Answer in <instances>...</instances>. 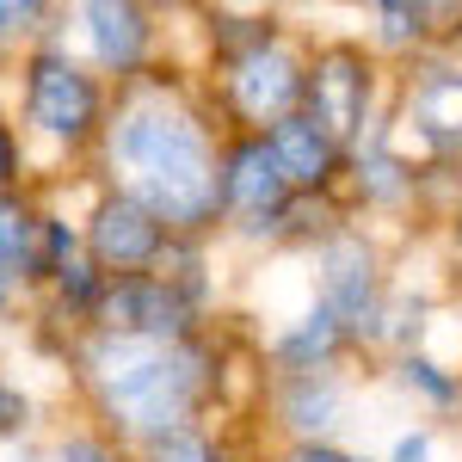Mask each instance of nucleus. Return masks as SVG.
I'll use <instances>...</instances> for the list:
<instances>
[{"mask_svg": "<svg viewBox=\"0 0 462 462\" xmlns=\"http://www.w3.org/2000/svg\"><path fill=\"white\" fill-rule=\"evenodd\" d=\"M136 462H235V450H228V438H222V431L185 426V431H167V438L143 444Z\"/></svg>", "mask_w": 462, "mask_h": 462, "instance_id": "obj_20", "label": "nucleus"}, {"mask_svg": "<svg viewBox=\"0 0 462 462\" xmlns=\"http://www.w3.org/2000/svg\"><path fill=\"white\" fill-rule=\"evenodd\" d=\"M87 333H130V339H204L210 333V302H198L191 290L167 284V278H117L99 296V315Z\"/></svg>", "mask_w": 462, "mask_h": 462, "instance_id": "obj_10", "label": "nucleus"}, {"mask_svg": "<svg viewBox=\"0 0 462 462\" xmlns=\"http://www.w3.org/2000/svg\"><path fill=\"white\" fill-rule=\"evenodd\" d=\"M420 179H426V167H420V161L383 130L376 143H364L352 154V167H346V191H352L357 210L394 216V210H413V204H420Z\"/></svg>", "mask_w": 462, "mask_h": 462, "instance_id": "obj_14", "label": "nucleus"}, {"mask_svg": "<svg viewBox=\"0 0 462 462\" xmlns=\"http://www.w3.org/2000/svg\"><path fill=\"white\" fill-rule=\"evenodd\" d=\"M383 462H438V431H431V426H407L389 444V457H383Z\"/></svg>", "mask_w": 462, "mask_h": 462, "instance_id": "obj_24", "label": "nucleus"}, {"mask_svg": "<svg viewBox=\"0 0 462 462\" xmlns=\"http://www.w3.org/2000/svg\"><path fill=\"white\" fill-rule=\"evenodd\" d=\"M43 13H50V6H37V0H25V6H19V0H0V50L19 43V37H32Z\"/></svg>", "mask_w": 462, "mask_h": 462, "instance_id": "obj_23", "label": "nucleus"}, {"mask_svg": "<svg viewBox=\"0 0 462 462\" xmlns=\"http://www.w3.org/2000/svg\"><path fill=\"white\" fill-rule=\"evenodd\" d=\"M80 43H87V69L99 80H143L148 69H161V13L136 6V0H80Z\"/></svg>", "mask_w": 462, "mask_h": 462, "instance_id": "obj_11", "label": "nucleus"}, {"mask_svg": "<svg viewBox=\"0 0 462 462\" xmlns=\"http://www.w3.org/2000/svg\"><path fill=\"white\" fill-rule=\"evenodd\" d=\"M302 93H309V43L278 32L272 43L247 50L241 62L210 69L204 106H210V117L228 130V136H235V130L265 136L272 124H284V117L302 111Z\"/></svg>", "mask_w": 462, "mask_h": 462, "instance_id": "obj_5", "label": "nucleus"}, {"mask_svg": "<svg viewBox=\"0 0 462 462\" xmlns=\"http://www.w3.org/2000/svg\"><path fill=\"white\" fill-rule=\"evenodd\" d=\"M272 462H364L352 450H339V444H284Z\"/></svg>", "mask_w": 462, "mask_h": 462, "instance_id": "obj_26", "label": "nucleus"}, {"mask_svg": "<svg viewBox=\"0 0 462 462\" xmlns=\"http://www.w3.org/2000/svg\"><path fill=\"white\" fill-rule=\"evenodd\" d=\"M43 204L25 191H0V265H19L32 278L37 265V241H43Z\"/></svg>", "mask_w": 462, "mask_h": 462, "instance_id": "obj_19", "label": "nucleus"}, {"mask_svg": "<svg viewBox=\"0 0 462 462\" xmlns=\"http://www.w3.org/2000/svg\"><path fill=\"white\" fill-rule=\"evenodd\" d=\"M80 389L99 413V431L117 438L130 457L167 431L204 426L210 401H222V346L204 339H130V333H87L74 346Z\"/></svg>", "mask_w": 462, "mask_h": 462, "instance_id": "obj_2", "label": "nucleus"}, {"mask_svg": "<svg viewBox=\"0 0 462 462\" xmlns=\"http://www.w3.org/2000/svg\"><path fill=\"white\" fill-rule=\"evenodd\" d=\"M0 191H25V143L6 117H0Z\"/></svg>", "mask_w": 462, "mask_h": 462, "instance_id": "obj_22", "label": "nucleus"}, {"mask_svg": "<svg viewBox=\"0 0 462 462\" xmlns=\"http://www.w3.org/2000/svg\"><path fill=\"white\" fill-rule=\"evenodd\" d=\"M383 87H389L383 56L364 37H320V43H309V93H302V111L346 154H357L364 143H376L389 130Z\"/></svg>", "mask_w": 462, "mask_h": 462, "instance_id": "obj_4", "label": "nucleus"}, {"mask_svg": "<svg viewBox=\"0 0 462 462\" xmlns=\"http://www.w3.org/2000/svg\"><path fill=\"white\" fill-rule=\"evenodd\" d=\"M19 124L50 148H93L106 143L111 87L69 43H32L19 62Z\"/></svg>", "mask_w": 462, "mask_h": 462, "instance_id": "obj_3", "label": "nucleus"}, {"mask_svg": "<svg viewBox=\"0 0 462 462\" xmlns=\"http://www.w3.org/2000/svg\"><path fill=\"white\" fill-rule=\"evenodd\" d=\"M25 426H32V394L0 376V438H19Z\"/></svg>", "mask_w": 462, "mask_h": 462, "instance_id": "obj_25", "label": "nucleus"}, {"mask_svg": "<svg viewBox=\"0 0 462 462\" xmlns=\"http://www.w3.org/2000/svg\"><path fill=\"white\" fill-rule=\"evenodd\" d=\"M309 259H315V290L309 296L352 333L357 352H364V339H370V327H376V315H383V302H389V290H394L383 241L370 228H357V222H339Z\"/></svg>", "mask_w": 462, "mask_h": 462, "instance_id": "obj_6", "label": "nucleus"}, {"mask_svg": "<svg viewBox=\"0 0 462 462\" xmlns=\"http://www.w3.org/2000/svg\"><path fill=\"white\" fill-rule=\"evenodd\" d=\"M389 136L420 143V167H457L462 161V56L431 50L420 62H407L394 87Z\"/></svg>", "mask_w": 462, "mask_h": 462, "instance_id": "obj_8", "label": "nucleus"}, {"mask_svg": "<svg viewBox=\"0 0 462 462\" xmlns=\"http://www.w3.org/2000/svg\"><path fill=\"white\" fill-rule=\"evenodd\" d=\"M167 247H173V235L161 228V216L143 210L124 191H111V185L93 198V210L80 216V253H87V265L106 284H117V278H154Z\"/></svg>", "mask_w": 462, "mask_h": 462, "instance_id": "obj_9", "label": "nucleus"}, {"mask_svg": "<svg viewBox=\"0 0 462 462\" xmlns=\"http://www.w3.org/2000/svg\"><path fill=\"white\" fill-rule=\"evenodd\" d=\"M364 43H370L376 56H407V62H420V56L438 50V6H431V0H376Z\"/></svg>", "mask_w": 462, "mask_h": 462, "instance_id": "obj_16", "label": "nucleus"}, {"mask_svg": "<svg viewBox=\"0 0 462 462\" xmlns=\"http://www.w3.org/2000/svg\"><path fill=\"white\" fill-rule=\"evenodd\" d=\"M394 383L413 394L426 413H457L462 407V370H450V364H438L431 352H407L394 357Z\"/></svg>", "mask_w": 462, "mask_h": 462, "instance_id": "obj_18", "label": "nucleus"}, {"mask_svg": "<svg viewBox=\"0 0 462 462\" xmlns=\"http://www.w3.org/2000/svg\"><path fill=\"white\" fill-rule=\"evenodd\" d=\"M278 32H284V19H278V13H235V6H210V13H204V50H210V69L241 62L247 50L272 43Z\"/></svg>", "mask_w": 462, "mask_h": 462, "instance_id": "obj_17", "label": "nucleus"}, {"mask_svg": "<svg viewBox=\"0 0 462 462\" xmlns=\"http://www.w3.org/2000/svg\"><path fill=\"white\" fill-rule=\"evenodd\" d=\"M25 290H32V278H25L19 265H0V315H13V309L25 302Z\"/></svg>", "mask_w": 462, "mask_h": 462, "instance_id": "obj_27", "label": "nucleus"}, {"mask_svg": "<svg viewBox=\"0 0 462 462\" xmlns=\"http://www.w3.org/2000/svg\"><path fill=\"white\" fill-rule=\"evenodd\" d=\"M222 136L228 130L210 117L204 93L185 74L148 69L143 80L117 87L99 161H106L111 191L154 210L167 235L210 241L222 228V185H216Z\"/></svg>", "mask_w": 462, "mask_h": 462, "instance_id": "obj_1", "label": "nucleus"}, {"mask_svg": "<svg viewBox=\"0 0 462 462\" xmlns=\"http://www.w3.org/2000/svg\"><path fill=\"white\" fill-rule=\"evenodd\" d=\"M265 143H272V161H278V173L290 179L296 198H320V204H333V198L346 191V167H352V154L333 143L309 111H296V117H284V124H272Z\"/></svg>", "mask_w": 462, "mask_h": 462, "instance_id": "obj_12", "label": "nucleus"}, {"mask_svg": "<svg viewBox=\"0 0 462 462\" xmlns=\"http://www.w3.org/2000/svg\"><path fill=\"white\" fill-rule=\"evenodd\" d=\"M352 352H357V339L327 315V309H320L315 296H309V302H302V309H296V315L265 339L272 376H315V370H339Z\"/></svg>", "mask_w": 462, "mask_h": 462, "instance_id": "obj_15", "label": "nucleus"}, {"mask_svg": "<svg viewBox=\"0 0 462 462\" xmlns=\"http://www.w3.org/2000/svg\"><path fill=\"white\" fill-rule=\"evenodd\" d=\"M50 462H136L117 438H106L99 426H87V431H69L62 444H56V457Z\"/></svg>", "mask_w": 462, "mask_h": 462, "instance_id": "obj_21", "label": "nucleus"}, {"mask_svg": "<svg viewBox=\"0 0 462 462\" xmlns=\"http://www.w3.org/2000/svg\"><path fill=\"white\" fill-rule=\"evenodd\" d=\"M346 376L315 370V376H272V426L284 431V444H333V431L346 426Z\"/></svg>", "mask_w": 462, "mask_h": 462, "instance_id": "obj_13", "label": "nucleus"}, {"mask_svg": "<svg viewBox=\"0 0 462 462\" xmlns=\"http://www.w3.org/2000/svg\"><path fill=\"white\" fill-rule=\"evenodd\" d=\"M216 185H222V228L247 247H278L284 216L296 210V191L272 161L265 136H222V161H216Z\"/></svg>", "mask_w": 462, "mask_h": 462, "instance_id": "obj_7", "label": "nucleus"}]
</instances>
